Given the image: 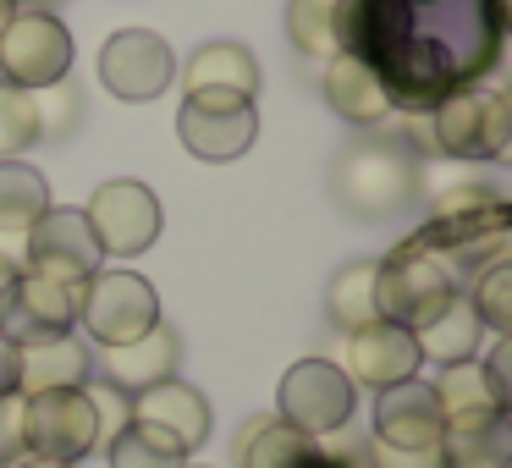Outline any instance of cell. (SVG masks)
Masks as SVG:
<instances>
[{
	"mask_svg": "<svg viewBox=\"0 0 512 468\" xmlns=\"http://www.w3.org/2000/svg\"><path fill=\"white\" fill-rule=\"evenodd\" d=\"M419 166L413 144L397 127H364L342 155L331 160V193L358 221H386L419 199Z\"/></svg>",
	"mask_w": 512,
	"mask_h": 468,
	"instance_id": "2",
	"label": "cell"
},
{
	"mask_svg": "<svg viewBox=\"0 0 512 468\" xmlns=\"http://www.w3.org/2000/svg\"><path fill=\"white\" fill-rule=\"evenodd\" d=\"M441 408H435V391L419 375L402 380V386L375 391V441L386 446H441Z\"/></svg>",
	"mask_w": 512,
	"mask_h": 468,
	"instance_id": "17",
	"label": "cell"
},
{
	"mask_svg": "<svg viewBox=\"0 0 512 468\" xmlns=\"http://www.w3.org/2000/svg\"><path fill=\"white\" fill-rule=\"evenodd\" d=\"M457 276H463V270H457L441 248L408 237V243L391 248L386 259H375V314L391 325H402V331H419V325H430L435 314L463 292Z\"/></svg>",
	"mask_w": 512,
	"mask_h": 468,
	"instance_id": "3",
	"label": "cell"
},
{
	"mask_svg": "<svg viewBox=\"0 0 512 468\" xmlns=\"http://www.w3.org/2000/svg\"><path fill=\"white\" fill-rule=\"evenodd\" d=\"M353 408H358V386L342 375V364H331V358H303V364H292L276 386V419L292 424V430H303V435H314V441L347 430Z\"/></svg>",
	"mask_w": 512,
	"mask_h": 468,
	"instance_id": "6",
	"label": "cell"
},
{
	"mask_svg": "<svg viewBox=\"0 0 512 468\" xmlns=\"http://www.w3.org/2000/svg\"><path fill=\"white\" fill-rule=\"evenodd\" d=\"M336 0H292L287 6V39L298 56L331 61L336 56Z\"/></svg>",
	"mask_w": 512,
	"mask_h": 468,
	"instance_id": "29",
	"label": "cell"
},
{
	"mask_svg": "<svg viewBox=\"0 0 512 468\" xmlns=\"http://www.w3.org/2000/svg\"><path fill=\"white\" fill-rule=\"evenodd\" d=\"M320 94H325V105H331L342 122H353V127H386L391 116H397L391 111L386 83H380V72L369 67V61H358V56H331L325 61Z\"/></svg>",
	"mask_w": 512,
	"mask_h": 468,
	"instance_id": "16",
	"label": "cell"
},
{
	"mask_svg": "<svg viewBox=\"0 0 512 468\" xmlns=\"http://www.w3.org/2000/svg\"><path fill=\"white\" fill-rule=\"evenodd\" d=\"M12 276H17V265H12V259H0V298H6V287H12Z\"/></svg>",
	"mask_w": 512,
	"mask_h": 468,
	"instance_id": "38",
	"label": "cell"
},
{
	"mask_svg": "<svg viewBox=\"0 0 512 468\" xmlns=\"http://www.w3.org/2000/svg\"><path fill=\"white\" fill-rule=\"evenodd\" d=\"M17 17V0H0V34H6V23Z\"/></svg>",
	"mask_w": 512,
	"mask_h": 468,
	"instance_id": "39",
	"label": "cell"
},
{
	"mask_svg": "<svg viewBox=\"0 0 512 468\" xmlns=\"http://www.w3.org/2000/svg\"><path fill=\"white\" fill-rule=\"evenodd\" d=\"M133 419L155 424V430L177 435L182 452H193V446H204V435H210V402H204L199 386H188V380H160V386L138 391L133 397Z\"/></svg>",
	"mask_w": 512,
	"mask_h": 468,
	"instance_id": "21",
	"label": "cell"
},
{
	"mask_svg": "<svg viewBox=\"0 0 512 468\" xmlns=\"http://www.w3.org/2000/svg\"><path fill=\"white\" fill-rule=\"evenodd\" d=\"M83 309V281H61V276H39V270L17 265L12 287L0 298V336L12 347L28 342H50V336H72Z\"/></svg>",
	"mask_w": 512,
	"mask_h": 468,
	"instance_id": "8",
	"label": "cell"
},
{
	"mask_svg": "<svg viewBox=\"0 0 512 468\" xmlns=\"http://www.w3.org/2000/svg\"><path fill=\"white\" fill-rule=\"evenodd\" d=\"M17 6H39V12H56V6H67V0H17Z\"/></svg>",
	"mask_w": 512,
	"mask_h": 468,
	"instance_id": "40",
	"label": "cell"
},
{
	"mask_svg": "<svg viewBox=\"0 0 512 468\" xmlns=\"http://www.w3.org/2000/svg\"><path fill=\"white\" fill-rule=\"evenodd\" d=\"M28 446H23V397H0V468L6 463H17Z\"/></svg>",
	"mask_w": 512,
	"mask_h": 468,
	"instance_id": "34",
	"label": "cell"
},
{
	"mask_svg": "<svg viewBox=\"0 0 512 468\" xmlns=\"http://www.w3.org/2000/svg\"><path fill=\"white\" fill-rule=\"evenodd\" d=\"M468 303H474L479 325L496 336H512V254L490 259V265L474 270V287H468Z\"/></svg>",
	"mask_w": 512,
	"mask_h": 468,
	"instance_id": "28",
	"label": "cell"
},
{
	"mask_svg": "<svg viewBox=\"0 0 512 468\" xmlns=\"http://www.w3.org/2000/svg\"><path fill=\"white\" fill-rule=\"evenodd\" d=\"M430 391H435L441 419H468V413L501 408L490 380H485V369H479V358H468V364H441V375L430 380Z\"/></svg>",
	"mask_w": 512,
	"mask_h": 468,
	"instance_id": "27",
	"label": "cell"
},
{
	"mask_svg": "<svg viewBox=\"0 0 512 468\" xmlns=\"http://www.w3.org/2000/svg\"><path fill=\"white\" fill-rule=\"evenodd\" d=\"M177 138L193 160H210V166H226V160H243L259 138V111L254 100L226 89H199L182 100L177 111Z\"/></svg>",
	"mask_w": 512,
	"mask_h": 468,
	"instance_id": "9",
	"label": "cell"
},
{
	"mask_svg": "<svg viewBox=\"0 0 512 468\" xmlns=\"http://www.w3.org/2000/svg\"><path fill=\"white\" fill-rule=\"evenodd\" d=\"M325 309H331V320L342 325V331H364V325H375V259H353V265H342L331 276V287H325Z\"/></svg>",
	"mask_w": 512,
	"mask_h": 468,
	"instance_id": "26",
	"label": "cell"
},
{
	"mask_svg": "<svg viewBox=\"0 0 512 468\" xmlns=\"http://www.w3.org/2000/svg\"><path fill=\"white\" fill-rule=\"evenodd\" d=\"M182 89L199 94V89H226V94H243L254 100L259 94V61L248 45H232V39H215V45H199L188 56V67H177Z\"/></svg>",
	"mask_w": 512,
	"mask_h": 468,
	"instance_id": "22",
	"label": "cell"
},
{
	"mask_svg": "<svg viewBox=\"0 0 512 468\" xmlns=\"http://www.w3.org/2000/svg\"><path fill=\"white\" fill-rule=\"evenodd\" d=\"M105 463L111 468H188V452L177 446V435L133 419L127 430H116L105 441Z\"/></svg>",
	"mask_w": 512,
	"mask_h": 468,
	"instance_id": "25",
	"label": "cell"
},
{
	"mask_svg": "<svg viewBox=\"0 0 512 468\" xmlns=\"http://www.w3.org/2000/svg\"><path fill=\"white\" fill-rule=\"evenodd\" d=\"M419 342L413 331L391 320H375L364 331H347V358H342V375L364 391H386V386H402V380L419 375Z\"/></svg>",
	"mask_w": 512,
	"mask_h": 468,
	"instance_id": "14",
	"label": "cell"
},
{
	"mask_svg": "<svg viewBox=\"0 0 512 468\" xmlns=\"http://www.w3.org/2000/svg\"><path fill=\"white\" fill-rule=\"evenodd\" d=\"M6 468H78V463H56V457H34V452H23L17 463H6Z\"/></svg>",
	"mask_w": 512,
	"mask_h": 468,
	"instance_id": "37",
	"label": "cell"
},
{
	"mask_svg": "<svg viewBox=\"0 0 512 468\" xmlns=\"http://www.w3.org/2000/svg\"><path fill=\"white\" fill-rule=\"evenodd\" d=\"M430 149L446 160H474V166H496L512 149V100L490 83H468V89L446 94L430 111Z\"/></svg>",
	"mask_w": 512,
	"mask_h": 468,
	"instance_id": "4",
	"label": "cell"
},
{
	"mask_svg": "<svg viewBox=\"0 0 512 468\" xmlns=\"http://www.w3.org/2000/svg\"><path fill=\"white\" fill-rule=\"evenodd\" d=\"M441 457L446 468H512V413L485 408L468 413V419H446Z\"/></svg>",
	"mask_w": 512,
	"mask_h": 468,
	"instance_id": "20",
	"label": "cell"
},
{
	"mask_svg": "<svg viewBox=\"0 0 512 468\" xmlns=\"http://www.w3.org/2000/svg\"><path fill=\"white\" fill-rule=\"evenodd\" d=\"M23 446L34 457H56V463H83L100 452V419H94L89 391H39L23 397Z\"/></svg>",
	"mask_w": 512,
	"mask_h": 468,
	"instance_id": "11",
	"label": "cell"
},
{
	"mask_svg": "<svg viewBox=\"0 0 512 468\" xmlns=\"http://www.w3.org/2000/svg\"><path fill=\"white\" fill-rule=\"evenodd\" d=\"M479 336H485V325H479L468 292H457L430 325L413 331V342H419V358H430V364H468L479 353Z\"/></svg>",
	"mask_w": 512,
	"mask_h": 468,
	"instance_id": "24",
	"label": "cell"
},
{
	"mask_svg": "<svg viewBox=\"0 0 512 468\" xmlns=\"http://www.w3.org/2000/svg\"><path fill=\"white\" fill-rule=\"evenodd\" d=\"M364 463L369 468H446V457H441V446H386V441L369 435Z\"/></svg>",
	"mask_w": 512,
	"mask_h": 468,
	"instance_id": "33",
	"label": "cell"
},
{
	"mask_svg": "<svg viewBox=\"0 0 512 468\" xmlns=\"http://www.w3.org/2000/svg\"><path fill=\"white\" fill-rule=\"evenodd\" d=\"M50 210V182L28 160H0V259L23 265V243Z\"/></svg>",
	"mask_w": 512,
	"mask_h": 468,
	"instance_id": "18",
	"label": "cell"
},
{
	"mask_svg": "<svg viewBox=\"0 0 512 468\" xmlns=\"http://www.w3.org/2000/svg\"><path fill=\"white\" fill-rule=\"evenodd\" d=\"M100 83L122 105H149L177 83V50L155 28H122L100 50Z\"/></svg>",
	"mask_w": 512,
	"mask_h": 468,
	"instance_id": "12",
	"label": "cell"
},
{
	"mask_svg": "<svg viewBox=\"0 0 512 468\" xmlns=\"http://www.w3.org/2000/svg\"><path fill=\"white\" fill-rule=\"evenodd\" d=\"M17 391V347L0 336V397H12Z\"/></svg>",
	"mask_w": 512,
	"mask_h": 468,
	"instance_id": "36",
	"label": "cell"
},
{
	"mask_svg": "<svg viewBox=\"0 0 512 468\" xmlns=\"http://www.w3.org/2000/svg\"><path fill=\"white\" fill-rule=\"evenodd\" d=\"M78 325L94 336L100 347H122V342H138L144 331L160 325V292L149 287L138 270H94L83 281V309H78Z\"/></svg>",
	"mask_w": 512,
	"mask_h": 468,
	"instance_id": "7",
	"label": "cell"
},
{
	"mask_svg": "<svg viewBox=\"0 0 512 468\" xmlns=\"http://www.w3.org/2000/svg\"><path fill=\"white\" fill-rule=\"evenodd\" d=\"M83 94L72 89L67 78L61 83H50V89H39L34 94V116H39V138H67L72 127H78V116H83Z\"/></svg>",
	"mask_w": 512,
	"mask_h": 468,
	"instance_id": "31",
	"label": "cell"
},
{
	"mask_svg": "<svg viewBox=\"0 0 512 468\" xmlns=\"http://www.w3.org/2000/svg\"><path fill=\"white\" fill-rule=\"evenodd\" d=\"M28 144H39V116H34V94L0 83V160H17Z\"/></svg>",
	"mask_w": 512,
	"mask_h": 468,
	"instance_id": "30",
	"label": "cell"
},
{
	"mask_svg": "<svg viewBox=\"0 0 512 468\" xmlns=\"http://www.w3.org/2000/svg\"><path fill=\"white\" fill-rule=\"evenodd\" d=\"M72 28L56 12H39V6H17V17L0 34V83L12 89H50V83L72 78Z\"/></svg>",
	"mask_w": 512,
	"mask_h": 468,
	"instance_id": "5",
	"label": "cell"
},
{
	"mask_svg": "<svg viewBox=\"0 0 512 468\" xmlns=\"http://www.w3.org/2000/svg\"><path fill=\"white\" fill-rule=\"evenodd\" d=\"M94 375V353L78 336H50V342L17 347V397H39V391H78Z\"/></svg>",
	"mask_w": 512,
	"mask_h": 468,
	"instance_id": "19",
	"label": "cell"
},
{
	"mask_svg": "<svg viewBox=\"0 0 512 468\" xmlns=\"http://www.w3.org/2000/svg\"><path fill=\"white\" fill-rule=\"evenodd\" d=\"M353 56L380 72L391 111L424 116L501 67L507 0H353Z\"/></svg>",
	"mask_w": 512,
	"mask_h": 468,
	"instance_id": "1",
	"label": "cell"
},
{
	"mask_svg": "<svg viewBox=\"0 0 512 468\" xmlns=\"http://www.w3.org/2000/svg\"><path fill=\"white\" fill-rule=\"evenodd\" d=\"M479 369H485V380H490L501 408H512V336H496V347H490V358Z\"/></svg>",
	"mask_w": 512,
	"mask_h": 468,
	"instance_id": "35",
	"label": "cell"
},
{
	"mask_svg": "<svg viewBox=\"0 0 512 468\" xmlns=\"http://www.w3.org/2000/svg\"><path fill=\"white\" fill-rule=\"evenodd\" d=\"M177 364H182V336L160 320L155 331H144L138 342L100 347V358H94V380H105V386L138 397V391H149V386H160V380L177 375Z\"/></svg>",
	"mask_w": 512,
	"mask_h": 468,
	"instance_id": "15",
	"label": "cell"
},
{
	"mask_svg": "<svg viewBox=\"0 0 512 468\" xmlns=\"http://www.w3.org/2000/svg\"><path fill=\"white\" fill-rule=\"evenodd\" d=\"M314 457H320V441L281 424L276 413L248 419L237 435V468H314Z\"/></svg>",
	"mask_w": 512,
	"mask_h": 468,
	"instance_id": "23",
	"label": "cell"
},
{
	"mask_svg": "<svg viewBox=\"0 0 512 468\" xmlns=\"http://www.w3.org/2000/svg\"><path fill=\"white\" fill-rule=\"evenodd\" d=\"M100 265H105V254H100V243H94L83 210H56V204H50L23 243V270H39V276L89 281Z\"/></svg>",
	"mask_w": 512,
	"mask_h": 468,
	"instance_id": "13",
	"label": "cell"
},
{
	"mask_svg": "<svg viewBox=\"0 0 512 468\" xmlns=\"http://www.w3.org/2000/svg\"><path fill=\"white\" fill-rule=\"evenodd\" d=\"M83 221H89V232H94V243H100L105 259H133V254H144V248H155L160 226H166V210H160L149 182L116 177V182H105V188H94Z\"/></svg>",
	"mask_w": 512,
	"mask_h": 468,
	"instance_id": "10",
	"label": "cell"
},
{
	"mask_svg": "<svg viewBox=\"0 0 512 468\" xmlns=\"http://www.w3.org/2000/svg\"><path fill=\"white\" fill-rule=\"evenodd\" d=\"M89 402H94V419H100V446L111 441L116 430H127V424H133V397H127V391H116V386H105V380H94L89 375Z\"/></svg>",
	"mask_w": 512,
	"mask_h": 468,
	"instance_id": "32",
	"label": "cell"
}]
</instances>
